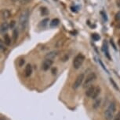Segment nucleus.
<instances>
[{
	"mask_svg": "<svg viewBox=\"0 0 120 120\" xmlns=\"http://www.w3.org/2000/svg\"><path fill=\"white\" fill-rule=\"evenodd\" d=\"M42 15H45L48 13V10H47V9L46 7L42 8Z\"/></svg>",
	"mask_w": 120,
	"mask_h": 120,
	"instance_id": "nucleus-23",
	"label": "nucleus"
},
{
	"mask_svg": "<svg viewBox=\"0 0 120 120\" xmlns=\"http://www.w3.org/2000/svg\"><path fill=\"white\" fill-rule=\"evenodd\" d=\"M48 22H49V19L48 18H45L44 20H42V21H41V23H40V25L42 26V27H45L47 24H48Z\"/></svg>",
	"mask_w": 120,
	"mask_h": 120,
	"instance_id": "nucleus-20",
	"label": "nucleus"
},
{
	"mask_svg": "<svg viewBox=\"0 0 120 120\" xmlns=\"http://www.w3.org/2000/svg\"><path fill=\"white\" fill-rule=\"evenodd\" d=\"M3 43H4V41H1V43H0V47H1V51H4L6 50V48L4 47Z\"/></svg>",
	"mask_w": 120,
	"mask_h": 120,
	"instance_id": "nucleus-25",
	"label": "nucleus"
},
{
	"mask_svg": "<svg viewBox=\"0 0 120 120\" xmlns=\"http://www.w3.org/2000/svg\"><path fill=\"white\" fill-rule=\"evenodd\" d=\"M101 98H97L96 99V100L94 103V104H93V108H94V109H97V108H99V106L101 105Z\"/></svg>",
	"mask_w": 120,
	"mask_h": 120,
	"instance_id": "nucleus-15",
	"label": "nucleus"
},
{
	"mask_svg": "<svg viewBox=\"0 0 120 120\" xmlns=\"http://www.w3.org/2000/svg\"><path fill=\"white\" fill-rule=\"evenodd\" d=\"M85 80V76L83 74H79L78 77L76 78L75 81L74 82V85H73V89H77L80 87V85H82V84L83 83V81Z\"/></svg>",
	"mask_w": 120,
	"mask_h": 120,
	"instance_id": "nucleus-5",
	"label": "nucleus"
},
{
	"mask_svg": "<svg viewBox=\"0 0 120 120\" xmlns=\"http://www.w3.org/2000/svg\"><path fill=\"white\" fill-rule=\"evenodd\" d=\"M15 25H16V21H12L10 22V29L14 28Z\"/></svg>",
	"mask_w": 120,
	"mask_h": 120,
	"instance_id": "nucleus-24",
	"label": "nucleus"
},
{
	"mask_svg": "<svg viewBox=\"0 0 120 120\" xmlns=\"http://www.w3.org/2000/svg\"><path fill=\"white\" fill-rule=\"evenodd\" d=\"M115 21H120V10H119V11H118V12H117L116 13H115Z\"/></svg>",
	"mask_w": 120,
	"mask_h": 120,
	"instance_id": "nucleus-21",
	"label": "nucleus"
},
{
	"mask_svg": "<svg viewBox=\"0 0 120 120\" xmlns=\"http://www.w3.org/2000/svg\"><path fill=\"white\" fill-rule=\"evenodd\" d=\"M85 60V56L82 54H79L75 56V58L73 60V66L75 69H79L80 68L81 66L82 65V63L84 62Z\"/></svg>",
	"mask_w": 120,
	"mask_h": 120,
	"instance_id": "nucleus-3",
	"label": "nucleus"
},
{
	"mask_svg": "<svg viewBox=\"0 0 120 120\" xmlns=\"http://www.w3.org/2000/svg\"><path fill=\"white\" fill-rule=\"evenodd\" d=\"M117 28H118V29H120V23L117 25Z\"/></svg>",
	"mask_w": 120,
	"mask_h": 120,
	"instance_id": "nucleus-33",
	"label": "nucleus"
},
{
	"mask_svg": "<svg viewBox=\"0 0 120 120\" xmlns=\"http://www.w3.org/2000/svg\"><path fill=\"white\" fill-rule=\"evenodd\" d=\"M92 38L94 41H97V40H100V38L101 37H100V36L97 33H94V34H92Z\"/></svg>",
	"mask_w": 120,
	"mask_h": 120,
	"instance_id": "nucleus-18",
	"label": "nucleus"
},
{
	"mask_svg": "<svg viewBox=\"0 0 120 120\" xmlns=\"http://www.w3.org/2000/svg\"><path fill=\"white\" fill-rule=\"evenodd\" d=\"M100 93H101V88H100L99 86H97L96 88H95L94 92V94H93V96H92L91 98L94 99H96L97 97H98Z\"/></svg>",
	"mask_w": 120,
	"mask_h": 120,
	"instance_id": "nucleus-10",
	"label": "nucleus"
},
{
	"mask_svg": "<svg viewBox=\"0 0 120 120\" xmlns=\"http://www.w3.org/2000/svg\"><path fill=\"white\" fill-rule=\"evenodd\" d=\"M119 44L120 45V40H119Z\"/></svg>",
	"mask_w": 120,
	"mask_h": 120,
	"instance_id": "nucleus-34",
	"label": "nucleus"
},
{
	"mask_svg": "<svg viewBox=\"0 0 120 120\" xmlns=\"http://www.w3.org/2000/svg\"><path fill=\"white\" fill-rule=\"evenodd\" d=\"M116 5L118 7L120 8V0H116Z\"/></svg>",
	"mask_w": 120,
	"mask_h": 120,
	"instance_id": "nucleus-29",
	"label": "nucleus"
},
{
	"mask_svg": "<svg viewBox=\"0 0 120 120\" xmlns=\"http://www.w3.org/2000/svg\"><path fill=\"white\" fill-rule=\"evenodd\" d=\"M110 43H111V44H112V46H113V47H114V49H115V50H116V47H115V44H114V42H113V40H112V39L110 40Z\"/></svg>",
	"mask_w": 120,
	"mask_h": 120,
	"instance_id": "nucleus-28",
	"label": "nucleus"
},
{
	"mask_svg": "<svg viewBox=\"0 0 120 120\" xmlns=\"http://www.w3.org/2000/svg\"><path fill=\"white\" fill-rule=\"evenodd\" d=\"M110 82L112 84V85H113V87L115 88V89L118 90V91H119V87H118V85H116V83H115V81L113 80L112 78H110Z\"/></svg>",
	"mask_w": 120,
	"mask_h": 120,
	"instance_id": "nucleus-19",
	"label": "nucleus"
},
{
	"mask_svg": "<svg viewBox=\"0 0 120 120\" xmlns=\"http://www.w3.org/2000/svg\"><path fill=\"white\" fill-rule=\"evenodd\" d=\"M4 44L7 45V46H10L11 44V38L10 37V36L8 34L4 35Z\"/></svg>",
	"mask_w": 120,
	"mask_h": 120,
	"instance_id": "nucleus-14",
	"label": "nucleus"
},
{
	"mask_svg": "<svg viewBox=\"0 0 120 120\" xmlns=\"http://www.w3.org/2000/svg\"><path fill=\"white\" fill-rule=\"evenodd\" d=\"M57 55H58V51H50V52H49L48 54H46V58H49V59H52V58H55Z\"/></svg>",
	"mask_w": 120,
	"mask_h": 120,
	"instance_id": "nucleus-11",
	"label": "nucleus"
},
{
	"mask_svg": "<svg viewBox=\"0 0 120 120\" xmlns=\"http://www.w3.org/2000/svg\"><path fill=\"white\" fill-rule=\"evenodd\" d=\"M64 39H60V40H58L57 41H56V47H61L63 45H64Z\"/></svg>",
	"mask_w": 120,
	"mask_h": 120,
	"instance_id": "nucleus-16",
	"label": "nucleus"
},
{
	"mask_svg": "<svg viewBox=\"0 0 120 120\" xmlns=\"http://www.w3.org/2000/svg\"><path fill=\"white\" fill-rule=\"evenodd\" d=\"M96 78H97V75H96V74L94 73V72H92V73H90V74H88L87 77L84 80L83 86L85 88H88L89 86H90V85H91V83L94 81L96 80Z\"/></svg>",
	"mask_w": 120,
	"mask_h": 120,
	"instance_id": "nucleus-4",
	"label": "nucleus"
},
{
	"mask_svg": "<svg viewBox=\"0 0 120 120\" xmlns=\"http://www.w3.org/2000/svg\"><path fill=\"white\" fill-rule=\"evenodd\" d=\"M1 120H3V118H1Z\"/></svg>",
	"mask_w": 120,
	"mask_h": 120,
	"instance_id": "nucleus-35",
	"label": "nucleus"
},
{
	"mask_svg": "<svg viewBox=\"0 0 120 120\" xmlns=\"http://www.w3.org/2000/svg\"><path fill=\"white\" fill-rule=\"evenodd\" d=\"M2 17H3V19H9L11 17V13L10 12L9 10H6V9H4V10H2L1 12Z\"/></svg>",
	"mask_w": 120,
	"mask_h": 120,
	"instance_id": "nucleus-8",
	"label": "nucleus"
},
{
	"mask_svg": "<svg viewBox=\"0 0 120 120\" xmlns=\"http://www.w3.org/2000/svg\"><path fill=\"white\" fill-rule=\"evenodd\" d=\"M115 111H116V105H115V103L114 102H112V103H110L109 106H108V108L105 112V119L108 120H111L112 119H113V116H114Z\"/></svg>",
	"mask_w": 120,
	"mask_h": 120,
	"instance_id": "nucleus-2",
	"label": "nucleus"
},
{
	"mask_svg": "<svg viewBox=\"0 0 120 120\" xmlns=\"http://www.w3.org/2000/svg\"><path fill=\"white\" fill-rule=\"evenodd\" d=\"M32 74V66L30 64H27L24 70V75L25 77H30Z\"/></svg>",
	"mask_w": 120,
	"mask_h": 120,
	"instance_id": "nucleus-9",
	"label": "nucleus"
},
{
	"mask_svg": "<svg viewBox=\"0 0 120 120\" xmlns=\"http://www.w3.org/2000/svg\"><path fill=\"white\" fill-rule=\"evenodd\" d=\"M10 28V25H9L7 22H3V24L1 25V31L2 33H5Z\"/></svg>",
	"mask_w": 120,
	"mask_h": 120,
	"instance_id": "nucleus-12",
	"label": "nucleus"
},
{
	"mask_svg": "<svg viewBox=\"0 0 120 120\" xmlns=\"http://www.w3.org/2000/svg\"><path fill=\"white\" fill-rule=\"evenodd\" d=\"M18 1H21V0H12V2H13V3H17Z\"/></svg>",
	"mask_w": 120,
	"mask_h": 120,
	"instance_id": "nucleus-32",
	"label": "nucleus"
},
{
	"mask_svg": "<svg viewBox=\"0 0 120 120\" xmlns=\"http://www.w3.org/2000/svg\"><path fill=\"white\" fill-rule=\"evenodd\" d=\"M24 63V59H21V62H20V63H19V65L20 66H22Z\"/></svg>",
	"mask_w": 120,
	"mask_h": 120,
	"instance_id": "nucleus-30",
	"label": "nucleus"
},
{
	"mask_svg": "<svg viewBox=\"0 0 120 120\" xmlns=\"http://www.w3.org/2000/svg\"><path fill=\"white\" fill-rule=\"evenodd\" d=\"M53 60L52 59H49V58H46V60L43 61V62H42V69L44 71H46L48 70L52 66V65H53Z\"/></svg>",
	"mask_w": 120,
	"mask_h": 120,
	"instance_id": "nucleus-6",
	"label": "nucleus"
},
{
	"mask_svg": "<svg viewBox=\"0 0 120 120\" xmlns=\"http://www.w3.org/2000/svg\"><path fill=\"white\" fill-rule=\"evenodd\" d=\"M101 14H103L104 18H105V20H107V17H106V14H104V13H103V12H101Z\"/></svg>",
	"mask_w": 120,
	"mask_h": 120,
	"instance_id": "nucleus-31",
	"label": "nucleus"
},
{
	"mask_svg": "<svg viewBox=\"0 0 120 120\" xmlns=\"http://www.w3.org/2000/svg\"><path fill=\"white\" fill-rule=\"evenodd\" d=\"M17 38H18L17 30V29H14V30H13V40H14V42L17 40Z\"/></svg>",
	"mask_w": 120,
	"mask_h": 120,
	"instance_id": "nucleus-17",
	"label": "nucleus"
},
{
	"mask_svg": "<svg viewBox=\"0 0 120 120\" xmlns=\"http://www.w3.org/2000/svg\"><path fill=\"white\" fill-rule=\"evenodd\" d=\"M31 1V0H21V1H20V3H21V5H26V4L30 3Z\"/></svg>",
	"mask_w": 120,
	"mask_h": 120,
	"instance_id": "nucleus-22",
	"label": "nucleus"
},
{
	"mask_svg": "<svg viewBox=\"0 0 120 120\" xmlns=\"http://www.w3.org/2000/svg\"><path fill=\"white\" fill-rule=\"evenodd\" d=\"M99 62H100V63H101V66H102V67H103V69H104V70H105L106 72H107V73H108V70H107V69H106V67L105 66H104V64H103V62H101V60H99Z\"/></svg>",
	"mask_w": 120,
	"mask_h": 120,
	"instance_id": "nucleus-26",
	"label": "nucleus"
},
{
	"mask_svg": "<svg viewBox=\"0 0 120 120\" xmlns=\"http://www.w3.org/2000/svg\"><path fill=\"white\" fill-rule=\"evenodd\" d=\"M29 18L28 10H24L21 12L19 17V28L21 31H24L26 29Z\"/></svg>",
	"mask_w": 120,
	"mask_h": 120,
	"instance_id": "nucleus-1",
	"label": "nucleus"
},
{
	"mask_svg": "<svg viewBox=\"0 0 120 120\" xmlns=\"http://www.w3.org/2000/svg\"><path fill=\"white\" fill-rule=\"evenodd\" d=\"M60 23V20L58 18H54L51 21V22L49 23V25H50L51 28H54V27H56Z\"/></svg>",
	"mask_w": 120,
	"mask_h": 120,
	"instance_id": "nucleus-13",
	"label": "nucleus"
},
{
	"mask_svg": "<svg viewBox=\"0 0 120 120\" xmlns=\"http://www.w3.org/2000/svg\"><path fill=\"white\" fill-rule=\"evenodd\" d=\"M114 120H120V112L115 115V117L114 118Z\"/></svg>",
	"mask_w": 120,
	"mask_h": 120,
	"instance_id": "nucleus-27",
	"label": "nucleus"
},
{
	"mask_svg": "<svg viewBox=\"0 0 120 120\" xmlns=\"http://www.w3.org/2000/svg\"><path fill=\"white\" fill-rule=\"evenodd\" d=\"M95 87L94 85H90V86H89L87 88L86 91V95L88 96V97H92L93 94H94V90H95Z\"/></svg>",
	"mask_w": 120,
	"mask_h": 120,
	"instance_id": "nucleus-7",
	"label": "nucleus"
}]
</instances>
